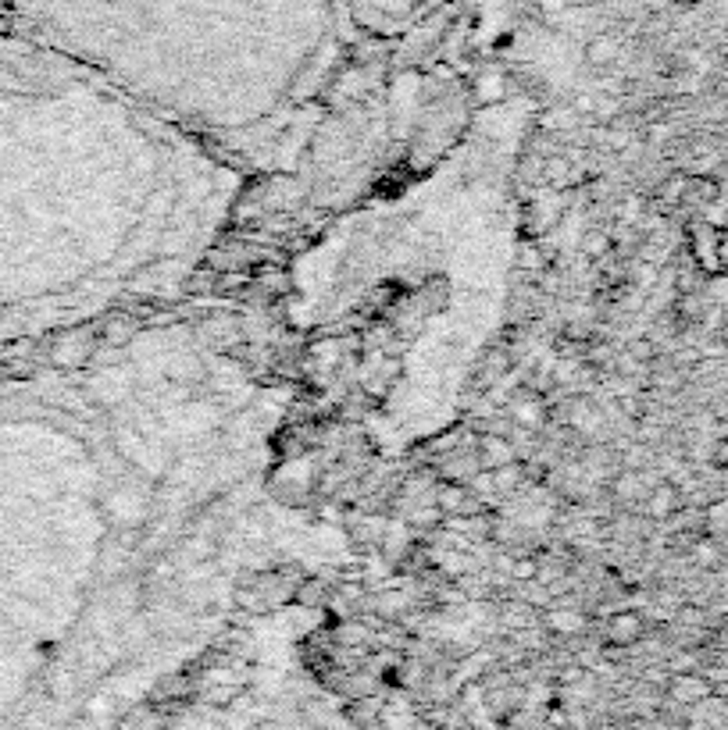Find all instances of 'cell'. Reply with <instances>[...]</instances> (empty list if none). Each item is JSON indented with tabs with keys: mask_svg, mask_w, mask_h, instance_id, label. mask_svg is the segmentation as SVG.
I'll list each match as a JSON object with an SVG mask.
<instances>
[{
	"mask_svg": "<svg viewBox=\"0 0 728 730\" xmlns=\"http://www.w3.org/2000/svg\"><path fill=\"white\" fill-rule=\"evenodd\" d=\"M201 335L208 339L211 346H218V350H232V346H239V339H243V328L232 321V317H208L204 325H201Z\"/></svg>",
	"mask_w": 728,
	"mask_h": 730,
	"instance_id": "obj_13",
	"label": "cell"
},
{
	"mask_svg": "<svg viewBox=\"0 0 728 730\" xmlns=\"http://www.w3.org/2000/svg\"><path fill=\"white\" fill-rule=\"evenodd\" d=\"M157 727H161V717H157L150 706L132 709V713L125 717V724H121V730H157Z\"/></svg>",
	"mask_w": 728,
	"mask_h": 730,
	"instance_id": "obj_26",
	"label": "cell"
},
{
	"mask_svg": "<svg viewBox=\"0 0 728 730\" xmlns=\"http://www.w3.org/2000/svg\"><path fill=\"white\" fill-rule=\"evenodd\" d=\"M500 620H504L508 635H511V631H525V628H535V624H539V610L515 595V599L500 602Z\"/></svg>",
	"mask_w": 728,
	"mask_h": 730,
	"instance_id": "obj_14",
	"label": "cell"
},
{
	"mask_svg": "<svg viewBox=\"0 0 728 730\" xmlns=\"http://www.w3.org/2000/svg\"><path fill=\"white\" fill-rule=\"evenodd\" d=\"M32 54L11 40L0 36V250L7 246V221H14L22 214V185H18V172H14V132L18 121L11 114V96L18 90L25 68H29ZM18 296L11 289V281L0 272V350L4 353H22L29 343H22L14 335L18 328Z\"/></svg>",
	"mask_w": 728,
	"mask_h": 730,
	"instance_id": "obj_2",
	"label": "cell"
},
{
	"mask_svg": "<svg viewBox=\"0 0 728 730\" xmlns=\"http://www.w3.org/2000/svg\"><path fill=\"white\" fill-rule=\"evenodd\" d=\"M725 542H728V539H725Z\"/></svg>",
	"mask_w": 728,
	"mask_h": 730,
	"instance_id": "obj_30",
	"label": "cell"
},
{
	"mask_svg": "<svg viewBox=\"0 0 728 730\" xmlns=\"http://www.w3.org/2000/svg\"><path fill=\"white\" fill-rule=\"evenodd\" d=\"M632 361H639V364H653L657 357H661V346L650 339V335H639V339H628V350H625Z\"/></svg>",
	"mask_w": 728,
	"mask_h": 730,
	"instance_id": "obj_25",
	"label": "cell"
},
{
	"mask_svg": "<svg viewBox=\"0 0 728 730\" xmlns=\"http://www.w3.org/2000/svg\"><path fill=\"white\" fill-rule=\"evenodd\" d=\"M643 631H646L643 613H635V610H618V613L607 620L604 638L611 641V645H622V648H628V645H635V641L643 638Z\"/></svg>",
	"mask_w": 728,
	"mask_h": 730,
	"instance_id": "obj_6",
	"label": "cell"
},
{
	"mask_svg": "<svg viewBox=\"0 0 728 730\" xmlns=\"http://www.w3.org/2000/svg\"><path fill=\"white\" fill-rule=\"evenodd\" d=\"M689 236H693V261L704 268V272H718L722 268V236L715 232V228H707V225H697V228H689Z\"/></svg>",
	"mask_w": 728,
	"mask_h": 730,
	"instance_id": "obj_8",
	"label": "cell"
},
{
	"mask_svg": "<svg viewBox=\"0 0 728 730\" xmlns=\"http://www.w3.org/2000/svg\"><path fill=\"white\" fill-rule=\"evenodd\" d=\"M332 638H336V645H339V648H361L364 641L372 638V631H368V624H364V620L346 617V620H339V624H336Z\"/></svg>",
	"mask_w": 728,
	"mask_h": 730,
	"instance_id": "obj_19",
	"label": "cell"
},
{
	"mask_svg": "<svg viewBox=\"0 0 728 730\" xmlns=\"http://www.w3.org/2000/svg\"><path fill=\"white\" fill-rule=\"evenodd\" d=\"M571 107H575L579 118H593V111H597V96H593V93H579V96L571 100Z\"/></svg>",
	"mask_w": 728,
	"mask_h": 730,
	"instance_id": "obj_27",
	"label": "cell"
},
{
	"mask_svg": "<svg viewBox=\"0 0 728 730\" xmlns=\"http://www.w3.org/2000/svg\"><path fill=\"white\" fill-rule=\"evenodd\" d=\"M425 0H354L357 14L368 22H386V18H408L415 14Z\"/></svg>",
	"mask_w": 728,
	"mask_h": 730,
	"instance_id": "obj_9",
	"label": "cell"
},
{
	"mask_svg": "<svg viewBox=\"0 0 728 730\" xmlns=\"http://www.w3.org/2000/svg\"><path fill=\"white\" fill-rule=\"evenodd\" d=\"M136 332H139V325L129 317V314H111L104 325H101V346H107V350H125L132 339H136Z\"/></svg>",
	"mask_w": 728,
	"mask_h": 730,
	"instance_id": "obj_12",
	"label": "cell"
},
{
	"mask_svg": "<svg viewBox=\"0 0 728 730\" xmlns=\"http://www.w3.org/2000/svg\"><path fill=\"white\" fill-rule=\"evenodd\" d=\"M475 453H479L482 470H497V467H504V463L518 459L515 446H511V439H508V435H493V432H482V435H479Z\"/></svg>",
	"mask_w": 728,
	"mask_h": 730,
	"instance_id": "obj_7",
	"label": "cell"
},
{
	"mask_svg": "<svg viewBox=\"0 0 728 730\" xmlns=\"http://www.w3.org/2000/svg\"><path fill=\"white\" fill-rule=\"evenodd\" d=\"M543 628L550 631V635H561V638H571V635H586V628H589V620H586V613L582 610H575L571 602L568 606H561V602H553L546 613H543Z\"/></svg>",
	"mask_w": 728,
	"mask_h": 730,
	"instance_id": "obj_5",
	"label": "cell"
},
{
	"mask_svg": "<svg viewBox=\"0 0 728 730\" xmlns=\"http://www.w3.org/2000/svg\"><path fill=\"white\" fill-rule=\"evenodd\" d=\"M254 289H261L265 299H275V296L290 292V278H286V272H279V268H261L257 278H254Z\"/></svg>",
	"mask_w": 728,
	"mask_h": 730,
	"instance_id": "obj_23",
	"label": "cell"
},
{
	"mask_svg": "<svg viewBox=\"0 0 728 730\" xmlns=\"http://www.w3.org/2000/svg\"><path fill=\"white\" fill-rule=\"evenodd\" d=\"M671 4H700V0H671Z\"/></svg>",
	"mask_w": 728,
	"mask_h": 730,
	"instance_id": "obj_29",
	"label": "cell"
},
{
	"mask_svg": "<svg viewBox=\"0 0 728 730\" xmlns=\"http://www.w3.org/2000/svg\"><path fill=\"white\" fill-rule=\"evenodd\" d=\"M328 595H332V588H328L321 577H304V581L297 584V592H293V599H297L301 606H325Z\"/></svg>",
	"mask_w": 728,
	"mask_h": 730,
	"instance_id": "obj_22",
	"label": "cell"
},
{
	"mask_svg": "<svg viewBox=\"0 0 728 730\" xmlns=\"http://www.w3.org/2000/svg\"><path fill=\"white\" fill-rule=\"evenodd\" d=\"M443 521H446V513H443L436 503H428V506H421V503H418V506H411V510H408V528H411V531H418V528H421V535L439 531V528H443Z\"/></svg>",
	"mask_w": 728,
	"mask_h": 730,
	"instance_id": "obj_18",
	"label": "cell"
},
{
	"mask_svg": "<svg viewBox=\"0 0 728 730\" xmlns=\"http://www.w3.org/2000/svg\"><path fill=\"white\" fill-rule=\"evenodd\" d=\"M704 535H711V539H718V542L728 539V499L711 503V506L704 510Z\"/></svg>",
	"mask_w": 728,
	"mask_h": 730,
	"instance_id": "obj_21",
	"label": "cell"
},
{
	"mask_svg": "<svg viewBox=\"0 0 728 730\" xmlns=\"http://www.w3.org/2000/svg\"><path fill=\"white\" fill-rule=\"evenodd\" d=\"M668 691H671V699H675L679 706H700V702L711 699V681H704V677H697V673H675L671 684H668Z\"/></svg>",
	"mask_w": 728,
	"mask_h": 730,
	"instance_id": "obj_11",
	"label": "cell"
},
{
	"mask_svg": "<svg viewBox=\"0 0 728 730\" xmlns=\"http://www.w3.org/2000/svg\"><path fill=\"white\" fill-rule=\"evenodd\" d=\"M689 556H693V563H700L704 570H722V563H725V542H718V539H711V535H700V539L693 542V548H689Z\"/></svg>",
	"mask_w": 728,
	"mask_h": 730,
	"instance_id": "obj_17",
	"label": "cell"
},
{
	"mask_svg": "<svg viewBox=\"0 0 728 730\" xmlns=\"http://www.w3.org/2000/svg\"><path fill=\"white\" fill-rule=\"evenodd\" d=\"M622 58V40L615 32H597L589 43H586V65L597 68V72H607L615 68Z\"/></svg>",
	"mask_w": 728,
	"mask_h": 730,
	"instance_id": "obj_10",
	"label": "cell"
},
{
	"mask_svg": "<svg viewBox=\"0 0 728 730\" xmlns=\"http://www.w3.org/2000/svg\"><path fill=\"white\" fill-rule=\"evenodd\" d=\"M611 250H615V239H611L607 232L593 228V232H586V236H582V254H586L589 261H604Z\"/></svg>",
	"mask_w": 728,
	"mask_h": 730,
	"instance_id": "obj_24",
	"label": "cell"
},
{
	"mask_svg": "<svg viewBox=\"0 0 728 730\" xmlns=\"http://www.w3.org/2000/svg\"><path fill=\"white\" fill-rule=\"evenodd\" d=\"M11 7L43 32L97 40L121 22H286L301 25L318 14L321 0H11Z\"/></svg>",
	"mask_w": 728,
	"mask_h": 730,
	"instance_id": "obj_1",
	"label": "cell"
},
{
	"mask_svg": "<svg viewBox=\"0 0 728 730\" xmlns=\"http://www.w3.org/2000/svg\"><path fill=\"white\" fill-rule=\"evenodd\" d=\"M639 506H643V513H646L650 521H671V517L682 510V492H679L675 481L661 477V481L646 492V499H643Z\"/></svg>",
	"mask_w": 728,
	"mask_h": 730,
	"instance_id": "obj_4",
	"label": "cell"
},
{
	"mask_svg": "<svg viewBox=\"0 0 728 730\" xmlns=\"http://www.w3.org/2000/svg\"><path fill=\"white\" fill-rule=\"evenodd\" d=\"M415 602L418 599L411 592H379V595L372 599V610H375V617H382V620H397V617L411 613Z\"/></svg>",
	"mask_w": 728,
	"mask_h": 730,
	"instance_id": "obj_15",
	"label": "cell"
},
{
	"mask_svg": "<svg viewBox=\"0 0 728 730\" xmlns=\"http://www.w3.org/2000/svg\"><path fill=\"white\" fill-rule=\"evenodd\" d=\"M432 503L446 513V517H461V513H479L482 503H475V492L464 481H439L432 492Z\"/></svg>",
	"mask_w": 728,
	"mask_h": 730,
	"instance_id": "obj_3",
	"label": "cell"
},
{
	"mask_svg": "<svg viewBox=\"0 0 728 730\" xmlns=\"http://www.w3.org/2000/svg\"><path fill=\"white\" fill-rule=\"evenodd\" d=\"M575 179H579V172H575V165H571V154H568V150H561V154H550V157H546L543 182L553 185V189H564V185H571Z\"/></svg>",
	"mask_w": 728,
	"mask_h": 730,
	"instance_id": "obj_16",
	"label": "cell"
},
{
	"mask_svg": "<svg viewBox=\"0 0 728 730\" xmlns=\"http://www.w3.org/2000/svg\"><path fill=\"white\" fill-rule=\"evenodd\" d=\"M525 481H528V477H525V463H521V459H511V463H504V467L493 470L497 495H504V492H518Z\"/></svg>",
	"mask_w": 728,
	"mask_h": 730,
	"instance_id": "obj_20",
	"label": "cell"
},
{
	"mask_svg": "<svg viewBox=\"0 0 728 730\" xmlns=\"http://www.w3.org/2000/svg\"><path fill=\"white\" fill-rule=\"evenodd\" d=\"M593 730H622V727H615V724H600V727H593Z\"/></svg>",
	"mask_w": 728,
	"mask_h": 730,
	"instance_id": "obj_28",
	"label": "cell"
}]
</instances>
